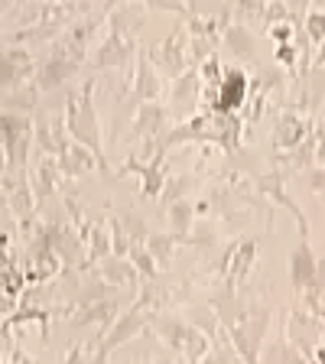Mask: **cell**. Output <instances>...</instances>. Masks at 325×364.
Here are the masks:
<instances>
[{
  "instance_id": "1",
  "label": "cell",
  "mask_w": 325,
  "mask_h": 364,
  "mask_svg": "<svg viewBox=\"0 0 325 364\" xmlns=\"http://www.w3.org/2000/svg\"><path fill=\"white\" fill-rule=\"evenodd\" d=\"M150 326H153V332H156L159 338L166 341V345H173V348L179 351L189 364L202 361V355L208 351V335L198 332V328L192 326V322H186V318L173 316V312L150 316Z\"/></svg>"
},
{
  "instance_id": "2",
  "label": "cell",
  "mask_w": 325,
  "mask_h": 364,
  "mask_svg": "<svg viewBox=\"0 0 325 364\" xmlns=\"http://www.w3.org/2000/svg\"><path fill=\"white\" fill-rule=\"evenodd\" d=\"M65 127L75 136V144L88 146L98 156V166L105 169V150H101V127H98V114H95V101H91V82H85L82 95L68 101L65 111Z\"/></svg>"
},
{
  "instance_id": "3",
  "label": "cell",
  "mask_w": 325,
  "mask_h": 364,
  "mask_svg": "<svg viewBox=\"0 0 325 364\" xmlns=\"http://www.w3.org/2000/svg\"><path fill=\"white\" fill-rule=\"evenodd\" d=\"M267 326H270V312L267 309H250L241 322L228 326L231 345L244 358V364H260V341H264Z\"/></svg>"
},
{
  "instance_id": "4",
  "label": "cell",
  "mask_w": 325,
  "mask_h": 364,
  "mask_svg": "<svg viewBox=\"0 0 325 364\" xmlns=\"http://www.w3.org/2000/svg\"><path fill=\"white\" fill-rule=\"evenodd\" d=\"M30 121L20 117L16 111L0 114V144H4V153H7V169L16 173V166L23 169L26 163V150H30Z\"/></svg>"
},
{
  "instance_id": "5",
  "label": "cell",
  "mask_w": 325,
  "mask_h": 364,
  "mask_svg": "<svg viewBox=\"0 0 325 364\" xmlns=\"http://www.w3.org/2000/svg\"><path fill=\"white\" fill-rule=\"evenodd\" d=\"M146 309V303H134L127 312H124L117 322H114L111 328L105 332V338H101V345H98V355L101 358H107L117 345H124V341H130L134 335H140L146 326H150V312H144Z\"/></svg>"
},
{
  "instance_id": "6",
  "label": "cell",
  "mask_w": 325,
  "mask_h": 364,
  "mask_svg": "<svg viewBox=\"0 0 325 364\" xmlns=\"http://www.w3.org/2000/svg\"><path fill=\"white\" fill-rule=\"evenodd\" d=\"M289 280H293L296 293H316L319 260H316V254H312L309 237H303V241L293 247V254H289Z\"/></svg>"
},
{
  "instance_id": "7",
  "label": "cell",
  "mask_w": 325,
  "mask_h": 364,
  "mask_svg": "<svg viewBox=\"0 0 325 364\" xmlns=\"http://www.w3.org/2000/svg\"><path fill=\"white\" fill-rule=\"evenodd\" d=\"M322 332H325V322L316 316V312L296 309L293 316H289V328H287L289 345H296L303 355H312V351H316V345L322 341Z\"/></svg>"
},
{
  "instance_id": "8",
  "label": "cell",
  "mask_w": 325,
  "mask_h": 364,
  "mask_svg": "<svg viewBox=\"0 0 325 364\" xmlns=\"http://www.w3.org/2000/svg\"><path fill=\"white\" fill-rule=\"evenodd\" d=\"M247 91H250V82L244 72H238V68H231V72H225L221 75V85H218V95H215V107L212 111L218 114H235L238 107L247 101Z\"/></svg>"
},
{
  "instance_id": "9",
  "label": "cell",
  "mask_w": 325,
  "mask_h": 364,
  "mask_svg": "<svg viewBox=\"0 0 325 364\" xmlns=\"http://www.w3.org/2000/svg\"><path fill=\"white\" fill-rule=\"evenodd\" d=\"M306 134H309V124H306L296 111H283L280 124L273 130V144L280 146V150H293V146H299L306 140Z\"/></svg>"
},
{
  "instance_id": "10",
  "label": "cell",
  "mask_w": 325,
  "mask_h": 364,
  "mask_svg": "<svg viewBox=\"0 0 325 364\" xmlns=\"http://www.w3.org/2000/svg\"><path fill=\"white\" fill-rule=\"evenodd\" d=\"M95 163H98V156L82 144H68L65 150L59 153V169L65 176H85L88 169H95Z\"/></svg>"
},
{
  "instance_id": "11",
  "label": "cell",
  "mask_w": 325,
  "mask_h": 364,
  "mask_svg": "<svg viewBox=\"0 0 325 364\" xmlns=\"http://www.w3.org/2000/svg\"><path fill=\"white\" fill-rule=\"evenodd\" d=\"M254 260H257V241H241L238 244V254H231V264H228V270H225L228 289H231V283H241L244 277H247V270L254 267Z\"/></svg>"
},
{
  "instance_id": "12",
  "label": "cell",
  "mask_w": 325,
  "mask_h": 364,
  "mask_svg": "<svg viewBox=\"0 0 325 364\" xmlns=\"http://www.w3.org/2000/svg\"><path fill=\"white\" fill-rule=\"evenodd\" d=\"M186 39H182V33L179 36H169L166 39V46H159L156 53H153V59H156V65L163 68V72H166L169 78H176V75H182V49H186Z\"/></svg>"
},
{
  "instance_id": "13",
  "label": "cell",
  "mask_w": 325,
  "mask_h": 364,
  "mask_svg": "<svg viewBox=\"0 0 325 364\" xmlns=\"http://www.w3.org/2000/svg\"><path fill=\"white\" fill-rule=\"evenodd\" d=\"M127 49H130V39L121 36V33L114 30L111 36L101 43V49L95 53V65H124V59H127Z\"/></svg>"
},
{
  "instance_id": "14",
  "label": "cell",
  "mask_w": 325,
  "mask_h": 364,
  "mask_svg": "<svg viewBox=\"0 0 325 364\" xmlns=\"http://www.w3.org/2000/svg\"><path fill=\"white\" fill-rule=\"evenodd\" d=\"M156 95H159L156 65H153L146 55H140V62H137V98H140V101H153Z\"/></svg>"
},
{
  "instance_id": "15",
  "label": "cell",
  "mask_w": 325,
  "mask_h": 364,
  "mask_svg": "<svg viewBox=\"0 0 325 364\" xmlns=\"http://www.w3.org/2000/svg\"><path fill=\"white\" fill-rule=\"evenodd\" d=\"M30 72V59L16 49H4L0 53V85H14L20 82V75Z\"/></svg>"
},
{
  "instance_id": "16",
  "label": "cell",
  "mask_w": 325,
  "mask_h": 364,
  "mask_svg": "<svg viewBox=\"0 0 325 364\" xmlns=\"http://www.w3.org/2000/svg\"><path fill=\"white\" fill-rule=\"evenodd\" d=\"M163 124H166V111L150 101V105H140L134 130H137V136H156L159 130H163Z\"/></svg>"
},
{
  "instance_id": "17",
  "label": "cell",
  "mask_w": 325,
  "mask_h": 364,
  "mask_svg": "<svg viewBox=\"0 0 325 364\" xmlns=\"http://www.w3.org/2000/svg\"><path fill=\"white\" fill-rule=\"evenodd\" d=\"M196 95H198V75L189 68V72H182V75L176 78V85H173V105L189 107L192 101H196Z\"/></svg>"
},
{
  "instance_id": "18",
  "label": "cell",
  "mask_w": 325,
  "mask_h": 364,
  "mask_svg": "<svg viewBox=\"0 0 325 364\" xmlns=\"http://www.w3.org/2000/svg\"><path fill=\"white\" fill-rule=\"evenodd\" d=\"M267 364H306L303 351L296 348V345H289V341H273L270 348H267L264 355Z\"/></svg>"
},
{
  "instance_id": "19",
  "label": "cell",
  "mask_w": 325,
  "mask_h": 364,
  "mask_svg": "<svg viewBox=\"0 0 325 364\" xmlns=\"http://www.w3.org/2000/svg\"><path fill=\"white\" fill-rule=\"evenodd\" d=\"M225 43H228V49L235 55H241V59H250V55H254V36H250L244 26H228Z\"/></svg>"
},
{
  "instance_id": "20",
  "label": "cell",
  "mask_w": 325,
  "mask_h": 364,
  "mask_svg": "<svg viewBox=\"0 0 325 364\" xmlns=\"http://www.w3.org/2000/svg\"><path fill=\"white\" fill-rule=\"evenodd\" d=\"M75 68V62L68 59H49L43 68H39V88H55L62 82V75H68Z\"/></svg>"
},
{
  "instance_id": "21",
  "label": "cell",
  "mask_w": 325,
  "mask_h": 364,
  "mask_svg": "<svg viewBox=\"0 0 325 364\" xmlns=\"http://www.w3.org/2000/svg\"><path fill=\"white\" fill-rule=\"evenodd\" d=\"M192 208L189 202H173V208H169V218H173V228H176V237L179 241H186V235H189V228H192Z\"/></svg>"
},
{
  "instance_id": "22",
  "label": "cell",
  "mask_w": 325,
  "mask_h": 364,
  "mask_svg": "<svg viewBox=\"0 0 325 364\" xmlns=\"http://www.w3.org/2000/svg\"><path fill=\"white\" fill-rule=\"evenodd\" d=\"M189 322L198 328V332L208 335V338L218 335V312H212L208 306H196V309L189 312Z\"/></svg>"
},
{
  "instance_id": "23",
  "label": "cell",
  "mask_w": 325,
  "mask_h": 364,
  "mask_svg": "<svg viewBox=\"0 0 325 364\" xmlns=\"http://www.w3.org/2000/svg\"><path fill=\"white\" fill-rule=\"evenodd\" d=\"M105 277H107L111 283H117V287H121L124 280H127V283L137 280V273L130 270L127 260H105Z\"/></svg>"
},
{
  "instance_id": "24",
  "label": "cell",
  "mask_w": 325,
  "mask_h": 364,
  "mask_svg": "<svg viewBox=\"0 0 325 364\" xmlns=\"http://www.w3.org/2000/svg\"><path fill=\"white\" fill-rule=\"evenodd\" d=\"M238 20L267 23V0H238Z\"/></svg>"
},
{
  "instance_id": "25",
  "label": "cell",
  "mask_w": 325,
  "mask_h": 364,
  "mask_svg": "<svg viewBox=\"0 0 325 364\" xmlns=\"http://www.w3.org/2000/svg\"><path fill=\"white\" fill-rule=\"evenodd\" d=\"M309 85V107H319L325 101V65H316L312 78H306Z\"/></svg>"
},
{
  "instance_id": "26",
  "label": "cell",
  "mask_w": 325,
  "mask_h": 364,
  "mask_svg": "<svg viewBox=\"0 0 325 364\" xmlns=\"http://www.w3.org/2000/svg\"><path fill=\"white\" fill-rule=\"evenodd\" d=\"M306 36H309L312 43H322L325 39V10L312 7L309 14H306Z\"/></svg>"
},
{
  "instance_id": "27",
  "label": "cell",
  "mask_w": 325,
  "mask_h": 364,
  "mask_svg": "<svg viewBox=\"0 0 325 364\" xmlns=\"http://www.w3.org/2000/svg\"><path fill=\"white\" fill-rule=\"evenodd\" d=\"M130 260L137 264L140 273H150V277L156 273V257H153L150 247H144V244H134V247H130Z\"/></svg>"
},
{
  "instance_id": "28",
  "label": "cell",
  "mask_w": 325,
  "mask_h": 364,
  "mask_svg": "<svg viewBox=\"0 0 325 364\" xmlns=\"http://www.w3.org/2000/svg\"><path fill=\"white\" fill-rule=\"evenodd\" d=\"M173 241H179L176 235H150V241H146V247H150V254L156 260H166L169 250H173Z\"/></svg>"
},
{
  "instance_id": "29",
  "label": "cell",
  "mask_w": 325,
  "mask_h": 364,
  "mask_svg": "<svg viewBox=\"0 0 325 364\" xmlns=\"http://www.w3.org/2000/svg\"><path fill=\"white\" fill-rule=\"evenodd\" d=\"M53 179H55V163L53 159H43V163H39V176H36V182H39V196H49V192H53Z\"/></svg>"
},
{
  "instance_id": "30",
  "label": "cell",
  "mask_w": 325,
  "mask_h": 364,
  "mask_svg": "<svg viewBox=\"0 0 325 364\" xmlns=\"http://www.w3.org/2000/svg\"><path fill=\"white\" fill-rule=\"evenodd\" d=\"M306 186H309L312 192H325V166L306 169Z\"/></svg>"
},
{
  "instance_id": "31",
  "label": "cell",
  "mask_w": 325,
  "mask_h": 364,
  "mask_svg": "<svg viewBox=\"0 0 325 364\" xmlns=\"http://www.w3.org/2000/svg\"><path fill=\"white\" fill-rule=\"evenodd\" d=\"M146 7H156V10H173V14H189V7L182 0H146Z\"/></svg>"
},
{
  "instance_id": "32",
  "label": "cell",
  "mask_w": 325,
  "mask_h": 364,
  "mask_svg": "<svg viewBox=\"0 0 325 364\" xmlns=\"http://www.w3.org/2000/svg\"><path fill=\"white\" fill-rule=\"evenodd\" d=\"M277 62H283V65H293V62H296V46H289V43L277 46Z\"/></svg>"
},
{
  "instance_id": "33",
  "label": "cell",
  "mask_w": 325,
  "mask_h": 364,
  "mask_svg": "<svg viewBox=\"0 0 325 364\" xmlns=\"http://www.w3.org/2000/svg\"><path fill=\"white\" fill-rule=\"evenodd\" d=\"M270 36L277 39V43H287V39L293 36V26H280V23H273V26H270Z\"/></svg>"
},
{
  "instance_id": "34",
  "label": "cell",
  "mask_w": 325,
  "mask_h": 364,
  "mask_svg": "<svg viewBox=\"0 0 325 364\" xmlns=\"http://www.w3.org/2000/svg\"><path fill=\"white\" fill-rule=\"evenodd\" d=\"M316 159H319V163H325V140H322V144H319V150H316Z\"/></svg>"
}]
</instances>
